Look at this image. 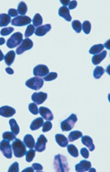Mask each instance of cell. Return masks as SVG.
<instances>
[{"label": "cell", "mask_w": 110, "mask_h": 172, "mask_svg": "<svg viewBox=\"0 0 110 172\" xmlns=\"http://www.w3.org/2000/svg\"><path fill=\"white\" fill-rule=\"evenodd\" d=\"M54 168L56 172H66L70 171L66 158L60 154L55 156L54 161Z\"/></svg>", "instance_id": "obj_1"}, {"label": "cell", "mask_w": 110, "mask_h": 172, "mask_svg": "<svg viewBox=\"0 0 110 172\" xmlns=\"http://www.w3.org/2000/svg\"><path fill=\"white\" fill-rule=\"evenodd\" d=\"M14 155L17 158H21L25 156L26 147L20 139L16 138L11 144Z\"/></svg>", "instance_id": "obj_2"}, {"label": "cell", "mask_w": 110, "mask_h": 172, "mask_svg": "<svg viewBox=\"0 0 110 172\" xmlns=\"http://www.w3.org/2000/svg\"><path fill=\"white\" fill-rule=\"evenodd\" d=\"M78 120L76 114H71V116L65 120L62 121L60 127L63 132H69L72 129Z\"/></svg>", "instance_id": "obj_3"}, {"label": "cell", "mask_w": 110, "mask_h": 172, "mask_svg": "<svg viewBox=\"0 0 110 172\" xmlns=\"http://www.w3.org/2000/svg\"><path fill=\"white\" fill-rule=\"evenodd\" d=\"M23 35L21 33L16 32L12 34L8 39L7 47L9 48H14L20 45L23 41Z\"/></svg>", "instance_id": "obj_4"}, {"label": "cell", "mask_w": 110, "mask_h": 172, "mask_svg": "<svg viewBox=\"0 0 110 172\" xmlns=\"http://www.w3.org/2000/svg\"><path fill=\"white\" fill-rule=\"evenodd\" d=\"M44 85V80L39 77H33L27 80L25 85L27 87L33 90H38L40 89Z\"/></svg>", "instance_id": "obj_5"}, {"label": "cell", "mask_w": 110, "mask_h": 172, "mask_svg": "<svg viewBox=\"0 0 110 172\" xmlns=\"http://www.w3.org/2000/svg\"><path fill=\"white\" fill-rule=\"evenodd\" d=\"M0 150L3 156L8 159L12 157V150L10 141L3 140L0 143Z\"/></svg>", "instance_id": "obj_6"}, {"label": "cell", "mask_w": 110, "mask_h": 172, "mask_svg": "<svg viewBox=\"0 0 110 172\" xmlns=\"http://www.w3.org/2000/svg\"><path fill=\"white\" fill-rule=\"evenodd\" d=\"M32 22L29 16H18L11 20V25L16 26H23L28 25Z\"/></svg>", "instance_id": "obj_7"}, {"label": "cell", "mask_w": 110, "mask_h": 172, "mask_svg": "<svg viewBox=\"0 0 110 172\" xmlns=\"http://www.w3.org/2000/svg\"><path fill=\"white\" fill-rule=\"evenodd\" d=\"M33 42L30 39H25L21 45L17 48L16 53L17 55H21L25 51L31 49L33 47Z\"/></svg>", "instance_id": "obj_8"}, {"label": "cell", "mask_w": 110, "mask_h": 172, "mask_svg": "<svg viewBox=\"0 0 110 172\" xmlns=\"http://www.w3.org/2000/svg\"><path fill=\"white\" fill-rule=\"evenodd\" d=\"M48 68L45 65L40 64L34 67L33 70V74L36 77H44L48 74Z\"/></svg>", "instance_id": "obj_9"}, {"label": "cell", "mask_w": 110, "mask_h": 172, "mask_svg": "<svg viewBox=\"0 0 110 172\" xmlns=\"http://www.w3.org/2000/svg\"><path fill=\"white\" fill-rule=\"evenodd\" d=\"M47 142L48 140L46 137L43 134L40 135L35 143V151L39 152L44 151L46 149V143Z\"/></svg>", "instance_id": "obj_10"}, {"label": "cell", "mask_w": 110, "mask_h": 172, "mask_svg": "<svg viewBox=\"0 0 110 172\" xmlns=\"http://www.w3.org/2000/svg\"><path fill=\"white\" fill-rule=\"evenodd\" d=\"M48 97V94L47 93L39 92L34 93L32 95V100L38 105H40L45 102Z\"/></svg>", "instance_id": "obj_11"}, {"label": "cell", "mask_w": 110, "mask_h": 172, "mask_svg": "<svg viewBox=\"0 0 110 172\" xmlns=\"http://www.w3.org/2000/svg\"><path fill=\"white\" fill-rule=\"evenodd\" d=\"M16 113L14 108L9 106H4L0 108V115L5 118H10Z\"/></svg>", "instance_id": "obj_12"}, {"label": "cell", "mask_w": 110, "mask_h": 172, "mask_svg": "<svg viewBox=\"0 0 110 172\" xmlns=\"http://www.w3.org/2000/svg\"><path fill=\"white\" fill-rule=\"evenodd\" d=\"M91 166V163L89 161L83 160L75 165V170L78 172H86L90 169Z\"/></svg>", "instance_id": "obj_13"}, {"label": "cell", "mask_w": 110, "mask_h": 172, "mask_svg": "<svg viewBox=\"0 0 110 172\" xmlns=\"http://www.w3.org/2000/svg\"><path fill=\"white\" fill-rule=\"evenodd\" d=\"M39 114L44 119L47 120H52L54 119L53 114L50 109L47 107H40L39 109Z\"/></svg>", "instance_id": "obj_14"}, {"label": "cell", "mask_w": 110, "mask_h": 172, "mask_svg": "<svg viewBox=\"0 0 110 172\" xmlns=\"http://www.w3.org/2000/svg\"><path fill=\"white\" fill-rule=\"evenodd\" d=\"M51 29L50 24H46L45 25L39 26L35 30V35L38 36H43L48 32Z\"/></svg>", "instance_id": "obj_15"}, {"label": "cell", "mask_w": 110, "mask_h": 172, "mask_svg": "<svg viewBox=\"0 0 110 172\" xmlns=\"http://www.w3.org/2000/svg\"><path fill=\"white\" fill-rule=\"evenodd\" d=\"M81 142L83 145L87 147L90 151L93 152L94 150L95 145L93 142V140L90 136L88 135L82 136Z\"/></svg>", "instance_id": "obj_16"}, {"label": "cell", "mask_w": 110, "mask_h": 172, "mask_svg": "<svg viewBox=\"0 0 110 172\" xmlns=\"http://www.w3.org/2000/svg\"><path fill=\"white\" fill-rule=\"evenodd\" d=\"M58 15L68 22L71 21L72 17L70 15V10L67 7L63 6L60 7L58 10Z\"/></svg>", "instance_id": "obj_17"}, {"label": "cell", "mask_w": 110, "mask_h": 172, "mask_svg": "<svg viewBox=\"0 0 110 172\" xmlns=\"http://www.w3.org/2000/svg\"><path fill=\"white\" fill-rule=\"evenodd\" d=\"M57 143L62 147H65L68 145L69 141L65 135L62 134H57L55 135Z\"/></svg>", "instance_id": "obj_18"}, {"label": "cell", "mask_w": 110, "mask_h": 172, "mask_svg": "<svg viewBox=\"0 0 110 172\" xmlns=\"http://www.w3.org/2000/svg\"><path fill=\"white\" fill-rule=\"evenodd\" d=\"M106 55H107V51L106 50H104L100 54L95 55L91 59L93 64L97 65L101 63V62L106 57Z\"/></svg>", "instance_id": "obj_19"}, {"label": "cell", "mask_w": 110, "mask_h": 172, "mask_svg": "<svg viewBox=\"0 0 110 172\" xmlns=\"http://www.w3.org/2000/svg\"><path fill=\"white\" fill-rule=\"evenodd\" d=\"M44 124V120L42 118L39 117L34 119L32 122L30 126V128L32 131L38 130Z\"/></svg>", "instance_id": "obj_20"}, {"label": "cell", "mask_w": 110, "mask_h": 172, "mask_svg": "<svg viewBox=\"0 0 110 172\" xmlns=\"http://www.w3.org/2000/svg\"><path fill=\"white\" fill-rule=\"evenodd\" d=\"M16 57V53L13 50L10 51L8 52L4 57L5 63L7 65L10 66L15 61Z\"/></svg>", "instance_id": "obj_21"}, {"label": "cell", "mask_w": 110, "mask_h": 172, "mask_svg": "<svg viewBox=\"0 0 110 172\" xmlns=\"http://www.w3.org/2000/svg\"><path fill=\"white\" fill-rule=\"evenodd\" d=\"M24 143L28 148L33 149L34 147L35 141L32 135H25L24 138Z\"/></svg>", "instance_id": "obj_22"}, {"label": "cell", "mask_w": 110, "mask_h": 172, "mask_svg": "<svg viewBox=\"0 0 110 172\" xmlns=\"http://www.w3.org/2000/svg\"><path fill=\"white\" fill-rule=\"evenodd\" d=\"M11 17L5 14H0V27H3L8 25L10 23Z\"/></svg>", "instance_id": "obj_23"}, {"label": "cell", "mask_w": 110, "mask_h": 172, "mask_svg": "<svg viewBox=\"0 0 110 172\" xmlns=\"http://www.w3.org/2000/svg\"><path fill=\"white\" fill-rule=\"evenodd\" d=\"M82 136V133L80 131H74L71 132L68 136L70 142H73Z\"/></svg>", "instance_id": "obj_24"}, {"label": "cell", "mask_w": 110, "mask_h": 172, "mask_svg": "<svg viewBox=\"0 0 110 172\" xmlns=\"http://www.w3.org/2000/svg\"><path fill=\"white\" fill-rule=\"evenodd\" d=\"M9 124L10 125L11 130L16 135L18 134L20 132V128L17 124L16 121L14 119L10 120Z\"/></svg>", "instance_id": "obj_25"}, {"label": "cell", "mask_w": 110, "mask_h": 172, "mask_svg": "<svg viewBox=\"0 0 110 172\" xmlns=\"http://www.w3.org/2000/svg\"><path fill=\"white\" fill-rule=\"evenodd\" d=\"M104 47L103 44H98V45H94L91 47L89 50V54L92 55H96L98 53H100L103 50Z\"/></svg>", "instance_id": "obj_26"}, {"label": "cell", "mask_w": 110, "mask_h": 172, "mask_svg": "<svg viewBox=\"0 0 110 172\" xmlns=\"http://www.w3.org/2000/svg\"><path fill=\"white\" fill-rule=\"evenodd\" d=\"M105 73V70L102 66H97L94 71V77L95 79H99Z\"/></svg>", "instance_id": "obj_27"}, {"label": "cell", "mask_w": 110, "mask_h": 172, "mask_svg": "<svg viewBox=\"0 0 110 172\" xmlns=\"http://www.w3.org/2000/svg\"><path fill=\"white\" fill-rule=\"evenodd\" d=\"M67 150L70 155L74 157H78L79 156V151L77 147L73 144H69L67 146Z\"/></svg>", "instance_id": "obj_28"}, {"label": "cell", "mask_w": 110, "mask_h": 172, "mask_svg": "<svg viewBox=\"0 0 110 172\" xmlns=\"http://www.w3.org/2000/svg\"><path fill=\"white\" fill-rule=\"evenodd\" d=\"M27 11V7L26 3L24 2H21L18 4L17 7V12L20 15L24 16L26 14Z\"/></svg>", "instance_id": "obj_29"}, {"label": "cell", "mask_w": 110, "mask_h": 172, "mask_svg": "<svg viewBox=\"0 0 110 172\" xmlns=\"http://www.w3.org/2000/svg\"><path fill=\"white\" fill-rule=\"evenodd\" d=\"M72 27L74 31L77 33L81 32L82 30V25L80 21L79 20H75L72 22Z\"/></svg>", "instance_id": "obj_30"}, {"label": "cell", "mask_w": 110, "mask_h": 172, "mask_svg": "<svg viewBox=\"0 0 110 172\" xmlns=\"http://www.w3.org/2000/svg\"><path fill=\"white\" fill-rule=\"evenodd\" d=\"M34 26L38 27L43 24V18L39 14H36L32 20Z\"/></svg>", "instance_id": "obj_31"}, {"label": "cell", "mask_w": 110, "mask_h": 172, "mask_svg": "<svg viewBox=\"0 0 110 172\" xmlns=\"http://www.w3.org/2000/svg\"><path fill=\"white\" fill-rule=\"evenodd\" d=\"M35 151L34 150L31 149L26 152V161L28 163L32 162L33 160V159L35 157Z\"/></svg>", "instance_id": "obj_32"}, {"label": "cell", "mask_w": 110, "mask_h": 172, "mask_svg": "<svg viewBox=\"0 0 110 172\" xmlns=\"http://www.w3.org/2000/svg\"><path fill=\"white\" fill-rule=\"evenodd\" d=\"M2 138L4 140L11 141L16 139V136L13 132H5L2 134Z\"/></svg>", "instance_id": "obj_33"}, {"label": "cell", "mask_w": 110, "mask_h": 172, "mask_svg": "<svg viewBox=\"0 0 110 172\" xmlns=\"http://www.w3.org/2000/svg\"><path fill=\"white\" fill-rule=\"evenodd\" d=\"M91 25L89 21H84L82 24V30L85 34H89L91 30Z\"/></svg>", "instance_id": "obj_34"}, {"label": "cell", "mask_w": 110, "mask_h": 172, "mask_svg": "<svg viewBox=\"0 0 110 172\" xmlns=\"http://www.w3.org/2000/svg\"><path fill=\"white\" fill-rule=\"evenodd\" d=\"M28 109L31 113L34 115H37L39 113V109L38 106L34 103H31L28 106Z\"/></svg>", "instance_id": "obj_35"}, {"label": "cell", "mask_w": 110, "mask_h": 172, "mask_svg": "<svg viewBox=\"0 0 110 172\" xmlns=\"http://www.w3.org/2000/svg\"><path fill=\"white\" fill-rule=\"evenodd\" d=\"M34 30H35V27L33 25H30L27 26L25 30V36L26 38L31 36L34 33Z\"/></svg>", "instance_id": "obj_36"}, {"label": "cell", "mask_w": 110, "mask_h": 172, "mask_svg": "<svg viewBox=\"0 0 110 172\" xmlns=\"http://www.w3.org/2000/svg\"><path fill=\"white\" fill-rule=\"evenodd\" d=\"M14 31V28L13 27H8L2 28L0 32V34L2 36H7L9 35L10 34L13 32Z\"/></svg>", "instance_id": "obj_37"}, {"label": "cell", "mask_w": 110, "mask_h": 172, "mask_svg": "<svg viewBox=\"0 0 110 172\" xmlns=\"http://www.w3.org/2000/svg\"><path fill=\"white\" fill-rule=\"evenodd\" d=\"M57 77V74L56 72H50L43 78V79L46 81H52L56 79Z\"/></svg>", "instance_id": "obj_38"}, {"label": "cell", "mask_w": 110, "mask_h": 172, "mask_svg": "<svg viewBox=\"0 0 110 172\" xmlns=\"http://www.w3.org/2000/svg\"><path fill=\"white\" fill-rule=\"evenodd\" d=\"M52 128V124L50 121H47L43 125L42 131L44 133L48 132Z\"/></svg>", "instance_id": "obj_39"}, {"label": "cell", "mask_w": 110, "mask_h": 172, "mask_svg": "<svg viewBox=\"0 0 110 172\" xmlns=\"http://www.w3.org/2000/svg\"><path fill=\"white\" fill-rule=\"evenodd\" d=\"M19 171V164L17 162L12 164L9 168V172H18Z\"/></svg>", "instance_id": "obj_40"}, {"label": "cell", "mask_w": 110, "mask_h": 172, "mask_svg": "<svg viewBox=\"0 0 110 172\" xmlns=\"http://www.w3.org/2000/svg\"><path fill=\"white\" fill-rule=\"evenodd\" d=\"M80 154L83 157L88 159L89 157V152L86 148H82L80 149Z\"/></svg>", "instance_id": "obj_41"}, {"label": "cell", "mask_w": 110, "mask_h": 172, "mask_svg": "<svg viewBox=\"0 0 110 172\" xmlns=\"http://www.w3.org/2000/svg\"><path fill=\"white\" fill-rule=\"evenodd\" d=\"M32 167L34 169V170H36L37 172L42 171L43 169L42 165L40 164H38V163H34V164H33Z\"/></svg>", "instance_id": "obj_42"}, {"label": "cell", "mask_w": 110, "mask_h": 172, "mask_svg": "<svg viewBox=\"0 0 110 172\" xmlns=\"http://www.w3.org/2000/svg\"><path fill=\"white\" fill-rule=\"evenodd\" d=\"M8 16H10L11 17H16L18 16L17 11L15 9L11 8L9 10Z\"/></svg>", "instance_id": "obj_43"}, {"label": "cell", "mask_w": 110, "mask_h": 172, "mask_svg": "<svg viewBox=\"0 0 110 172\" xmlns=\"http://www.w3.org/2000/svg\"><path fill=\"white\" fill-rule=\"evenodd\" d=\"M77 6V2L76 1H72L69 5V9L70 10L74 9Z\"/></svg>", "instance_id": "obj_44"}, {"label": "cell", "mask_w": 110, "mask_h": 172, "mask_svg": "<svg viewBox=\"0 0 110 172\" xmlns=\"http://www.w3.org/2000/svg\"><path fill=\"white\" fill-rule=\"evenodd\" d=\"M60 2L64 5V7H66L69 5L71 2L70 0H60Z\"/></svg>", "instance_id": "obj_45"}, {"label": "cell", "mask_w": 110, "mask_h": 172, "mask_svg": "<svg viewBox=\"0 0 110 172\" xmlns=\"http://www.w3.org/2000/svg\"><path fill=\"white\" fill-rule=\"evenodd\" d=\"M5 71H6V72H7L8 74H9V75H13V74H14V70L11 69V67H7V68H6V69H5Z\"/></svg>", "instance_id": "obj_46"}, {"label": "cell", "mask_w": 110, "mask_h": 172, "mask_svg": "<svg viewBox=\"0 0 110 172\" xmlns=\"http://www.w3.org/2000/svg\"><path fill=\"white\" fill-rule=\"evenodd\" d=\"M34 169H33L32 167H27V168H25V169H24V170L22 171V172H33Z\"/></svg>", "instance_id": "obj_47"}, {"label": "cell", "mask_w": 110, "mask_h": 172, "mask_svg": "<svg viewBox=\"0 0 110 172\" xmlns=\"http://www.w3.org/2000/svg\"><path fill=\"white\" fill-rule=\"evenodd\" d=\"M104 47H105L108 50H110V40H108L107 42L104 43Z\"/></svg>", "instance_id": "obj_48"}, {"label": "cell", "mask_w": 110, "mask_h": 172, "mask_svg": "<svg viewBox=\"0 0 110 172\" xmlns=\"http://www.w3.org/2000/svg\"><path fill=\"white\" fill-rule=\"evenodd\" d=\"M5 43V40L4 38H0V46L3 45Z\"/></svg>", "instance_id": "obj_49"}, {"label": "cell", "mask_w": 110, "mask_h": 172, "mask_svg": "<svg viewBox=\"0 0 110 172\" xmlns=\"http://www.w3.org/2000/svg\"><path fill=\"white\" fill-rule=\"evenodd\" d=\"M3 58H4V55L1 50L0 49V62L3 60Z\"/></svg>", "instance_id": "obj_50"}]
</instances>
